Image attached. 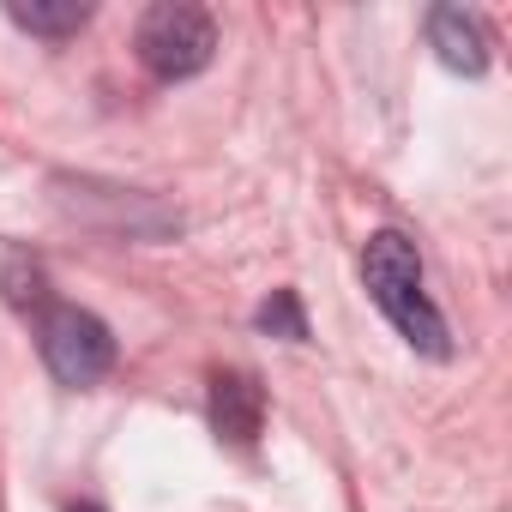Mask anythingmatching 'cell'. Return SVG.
<instances>
[{"label":"cell","mask_w":512,"mask_h":512,"mask_svg":"<svg viewBox=\"0 0 512 512\" xmlns=\"http://www.w3.org/2000/svg\"><path fill=\"white\" fill-rule=\"evenodd\" d=\"M253 326L284 338V344H308V314H302V296L296 290H272L260 302V314H253Z\"/></svg>","instance_id":"obj_8"},{"label":"cell","mask_w":512,"mask_h":512,"mask_svg":"<svg viewBox=\"0 0 512 512\" xmlns=\"http://www.w3.org/2000/svg\"><path fill=\"white\" fill-rule=\"evenodd\" d=\"M362 284H368L374 308L392 320V332L416 356H428V362L452 356V332H446L440 308L422 290V253H416V241L404 229H374L368 235V247H362Z\"/></svg>","instance_id":"obj_1"},{"label":"cell","mask_w":512,"mask_h":512,"mask_svg":"<svg viewBox=\"0 0 512 512\" xmlns=\"http://www.w3.org/2000/svg\"><path fill=\"white\" fill-rule=\"evenodd\" d=\"M7 19L43 43H67L91 25V7L85 0H7Z\"/></svg>","instance_id":"obj_6"},{"label":"cell","mask_w":512,"mask_h":512,"mask_svg":"<svg viewBox=\"0 0 512 512\" xmlns=\"http://www.w3.org/2000/svg\"><path fill=\"white\" fill-rule=\"evenodd\" d=\"M73 512H103V506H91V500H85V506H73Z\"/></svg>","instance_id":"obj_9"},{"label":"cell","mask_w":512,"mask_h":512,"mask_svg":"<svg viewBox=\"0 0 512 512\" xmlns=\"http://www.w3.org/2000/svg\"><path fill=\"white\" fill-rule=\"evenodd\" d=\"M133 55H139V67L151 79L181 85V79L211 67L217 25H211L205 7H193V0H157V7L139 19V31H133Z\"/></svg>","instance_id":"obj_2"},{"label":"cell","mask_w":512,"mask_h":512,"mask_svg":"<svg viewBox=\"0 0 512 512\" xmlns=\"http://www.w3.org/2000/svg\"><path fill=\"white\" fill-rule=\"evenodd\" d=\"M0 296H7L19 314H43L49 308L43 260H31V253H7V260H0Z\"/></svg>","instance_id":"obj_7"},{"label":"cell","mask_w":512,"mask_h":512,"mask_svg":"<svg viewBox=\"0 0 512 512\" xmlns=\"http://www.w3.org/2000/svg\"><path fill=\"white\" fill-rule=\"evenodd\" d=\"M37 350L61 386H97L115 368V332L73 302H49L37 314Z\"/></svg>","instance_id":"obj_3"},{"label":"cell","mask_w":512,"mask_h":512,"mask_svg":"<svg viewBox=\"0 0 512 512\" xmlns=\"http://www.w3.org/2000/svg\"><path fill=\"white\" fill-rule=\"evenodd\" d=\"M211 428L229 446H253L260 428H266V386L253 374H241V368L211 374Z\"/></svg>","instance_id":"obj_4"},{"label":"cell","mask_w":512,"mask_h":512,"mask_svg":"<svg viewBox=\"0 0 512 512\" xmlns=\"http://www.w3.org/2000/svg\"><path fill=\"white\" fill-rule=\"evenodd\" d=\"M428 49H434L452 73H464V79L488 73V37H482V25H476L464 7H434V13H428Z\"/></svg>","instance_id":"obj_5"}]
</instances>
